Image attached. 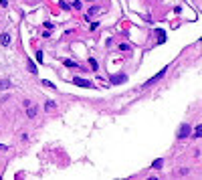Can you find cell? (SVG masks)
Instances as JSON below:
<instances>
[{"label": "cell", "mask_w": 202, "mask_h": 180, "mask_svg": "<svg viewBox=\"0 0 202 180\" xmlns=\"http://www.w3.org/2000/svg\"><path fill=\"white\" fill-rule=\"evenodd\" d=\"M95 12H97V6H93V8H91V10H89V14H87V20H89V18H91V16H93V14H95Z\"/></svg>", "instance_id": "17"}, {"label": "cell", "mask_w": 202, "mask_h": 180, "mask_svg": "<svg viewBox=\"0 0 202 180\" xmlns=\"http://www.w3.org/2000/svg\"><path fill=\"white\" fill-rule=\"evenodd\" d=\"M158 39H160L158 43H164V41H166V35H164V31H158Z\"/></svg>", "instance_id": "15"}, {"label": "cell", "mask_w": 202, "mask_h": 180, "mask_svg": "<svg viewBox=\"0 0 202 180\" xmlns=\"http://www.w3.org/2000/svg\"><path fill=\"white\" fill-rule=\"evenodd\" d=\"M162 164H164V160H156V162L152 164V168H154V170H160V168H162Z\"/></svg>", "instance_id": "12"}, {"label": "cell", "mask_w": 202, "mask_h": 180, "mask_svg": "<svg viewBox=\"0 0 202 180\" xmlns=\"http://www.w3.org/2000/svg\"><path fill=\"white\" fill-rule=\"evenodd\" d=\"M71 8H73V10H79V8H81V0H75V2H73V6H71Z\"/></svg>", "instance_id": "16"}, {"label": "cell", "mask_w": 202, "mask_h": 180, "mask_svg": "<svg viewBox=\"0 0 202 180\" xmlns=\"http://www.w3.org/2000/svg\"><path fill=\"white\" fill-rule=\"evenodd\" d=\"M40 83H42V85H44V87H51V89H57V87H55V85H53V83H51V81H40Z\"/></svg>", "instance_id": "18"}, {"label": "cell", "mask_w": 202, "mask_h": 180, "mask_svg": "<svg viewBox=\"0 0 202 180\" xmlns=\"http://www.w3.org/2000/svg\"><path fill=\"white\" fill-rule=\"evenodd\" d=\"M73 85L77 87H87V89H95V83L89 79H81V77H73Z\"/></svg>", "instance_id": "1"}, {"label": "cell", "mask_w": 202, "mask_h": 180, "mask_svg": "<svg viewBox=\"0 0 202 180\" xmlns=\"http://www.w3.org/2000/svg\"><path fill=\"white\" fill-rule=\"evenodd\" d=\"M59 6H61L63 10H71V6H69V4H67L65 0H61V2H59Z\"/></svg>", "instance_id": "14"}, {"label": "cell", "mask_w": 202, "mask_h": 180, "mask_svg": "<svg viewBox=\"0 0 202 180\" xmlns=\"http://www.w3.org/2000/svg\"><path fill=\"white\" fill-rule=\"evenodd\" d=\"M42 57H44L42 51H37V61H39V63H42Z\"/></svg>", "instance_id": "19"}, {"label": "cell", "mask_w": 202, "mask_h": 180, "mask_svg": "<svg viewBox=\"0 0 202 180\" xmlns=\"http://www.w3.org/2000/svg\"><path fill=\"white\" fill-rule=\"evenodd\" d=\"M192 140H198V138H202V124H198L196 128H194V134L190 136Z\"/></svg>", "instance_id": "7"}, {"label": "cell", "mask_w": 202, "mask_h": 180, "mask_svg": "<svg viewBox=\"0 0 202 180\" xmlns=\"http://www.w3.org/2000/svg\"><path fill=\"white\" fill-rule=\"evenodd\" d=\"M0 6H2V8H6V6H8V0H0Z\"/></svg>", "instance_id": "23"}, {"label": "cell", "mask_w": 202, "mask_h": 180, "mask_svg": "<svg viewBox=\"0 0 202 180\" xmlns=\"http://www.w3.org/2000/svg\"><path fill=\"white\" fill-rule=\"evenodd\" d=\"M55 105H57L55 101H47V103H44V109H47V111H51V109H55Z\"/></svg>", "instance_id": "11"}, {"label": "cell", "mask_w": 202, "mask_h": 180, "mask_svg": "<svg viewBox=\"0 0 202 180\" xmlns=\"http://www.w3.org/2000/svg\"><path fill=\"white\" fill-rule=\"evenodd\" d=\"M37 113H39V105H33V103H28V105H26V115L33 120V117H37Z\"/></svg>", "instance_id": "4"}, {"label": "cell", "mask_w": 202, "mask_h": 180, "mask_svg": "<svg viewBox=\"0 0 202 180\" xmlns=\"http://www.w3.org/2000/svg\"><path fill=\"white\" fill-rule=\"evenodd\" d=\"M190 130H192L190 124H182L180 130H178V134H176V138H178V140H186V138L190 136Z\"/></svg>", "instance_id": "3"}, {"label": "cell", "mask_w": 202, "mask_h": 180, "mask_svg": "<svg viewBox=\"0 0 202 180\" xmlns=\"http://www.w3.org/2000/svg\"><path fill=\"white\" fill-rule=\"evenodd\" d=\"M166 71H168V67H164V69H162L160 73H156V75H154V77H150V79H148V81H146V83H144V87H150V85H154V83H158V81H160L162 77H164V75H166Z\"/></svg>", "instance_id": "2"}, {"label": "cell", "mask_w": 202, "mask_h": 180, "mask_svg": "<svg viewBox=\"0 0 202 180\" xmlns=\"http://www.w3.org/2000/svg\"><path fill=\"white\" fill-rule=\"evenodd\" d=\"M10 79H0V91H4V89H10Z\"/></svg>", "instance_id": "8"}, {"label": "cell", "mask_w": 202, "mask_h": 180, "mask_svg": "<svg viewBox=\"0 0 202 180\" xmlns=\"http://www.w3.org/2000/svg\"><path fill=\"white\" fill-rule=\"evenodd\" d=\"M89 2H91V0H89Z\"/></svg>", "instance_id": "25"}, {"label": "cell", "mask_w": 202, "mask_h": 180, "mask_svg": "<svg viewBox=\"0 0 202 180\" xmlns=\"http://www.w3.org/2000/svg\"><path fill=\"white\" fill-rule=\"evenodd\" d=\"M109 81H111L113 85H115V83H125V81H127V75H123V73H121V75H111Z\"/></svg>", "instance_id": "5"}, {"label": "cell", "mask_w": 202, "mask_h": 180, "mask_svg": "<svg viewBox=\"0 0 202 180\" xmlns=\"http://www.w3.org/2000/svg\"><path fill=\"white\" fill-rule=\"evenodd\" d=\"M119 51H129V45H125V43H121V45H119Z\"/></svg>", "instance_id": "21"}, {"label": "cell", "mask_w": 202, "mask_h": 180, "mask_svg": "<svg viewBox=\"0 0 202 180\" xmlns=\"http://www.w3.org/2000/svg\"><path fill=\"white\" fill-rule=\"evenodd\" d=\"M65 67H69V69H79V65H77L75 61H71V59H65Z\"/></svg>", "instance_id": "9"}, {"label": "cell", "mask_w": 202, "mask_h": 180, "mask_svg": "<svg viewBox=\"0 0 202 180\" xmlns=\"http://www.w3.org/2000/svg\"><path fill=\"white\" fill-rule=\"evenodd\" d=\"M10 41H12V39H10V35H8V33H2V35H0V45H2V47H8V45H10Z\"/></svg>", "instance_id": "6"}, {"label": "cell", "mask_w": 202, "mask_h": 180, "mask_svg": "<svg viewBox=\"0 0 202 180\" xmlns=\"http://www.w3.org/2000/svg\"><path fill=\"white\" fill-rule=\"evenodd\" d=\"M0 150H6V146H2V144H0Z\"/></svg>", "instance_id": "24"}, {"label": "cell", "mask_w": 202, "mask_h": 180, "mask_svg": "<svg viewBox=\"0 0 202 180\" xmlns=\"http://www.w3.org/2000/svg\"><path fill=\"white\" fill-rule=\"evenodd\" d=\"M180 176H188V168H180Z\"/></svg>", "instance_id": "20"}, {"label": "cell", "mask_w": 202, "mask_h": 180, "mask_svg": "<svg viewBox=\"0 0 202 180\" xmlns=\"http://www.w3.org/2000/svg\"><path fill=\"white\" fill-rule=\"evenodd\" d=\"M26 65H28V71H31L33 75H37V65H35L31 59H26Z\"/></svg>", "instance_id": "10"}, {"label": "cell", "mask_w": 202, "mask_h": 180, "mask_svg": "<svg viewBox=\"0 0 202 180\" xmlns=\"http://www.w3.org/2000/svg\"><path fill=\"white\" fill-rule=\"evenodd\" d=\"M53 26H55V24H53V22H44V28H47V31H51V28H53Z\"/></svg>", "instance_id": "22"}, {"label": "cell", "mask_w": 202, "mask_h": 180, "mask_svg": "<svg viewBox=\"0 0 202 180\" xmlns=\"http://www.w3.org/2000/svg\"><path fill=\"white\" fill-rule=\"evenodd\" d=\"M89 65H91V69H93V71H97V61H95L93 57H89Z\"/></svg>", "instance_id": "13"}]
</instances>
